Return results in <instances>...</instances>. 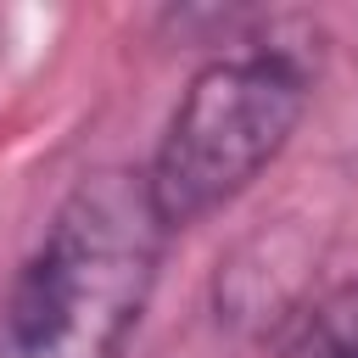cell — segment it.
<instances>
[{
	"label": "cell",
	"mask_w": 358,
	"mask_h": 358,
	"mask_svg": "<svg viewBox=\"0 0 358 358\" xmlns=\"http://www.w3.org/2000/svg\"><path fill=\"white\" fill-rule=\"evenodd\" d=\"M280 358H358V280L324 296L302 319V330L280 347Z\"/></svg>",
	"instance_id": "cell-3"
},
{
	"label": "cell",
	"mask_w": 358,
	"mask_h": 358,
	"mask_svg": "<svg viewBox=\"0 0 358 358\" xmlns=\"http://www.w3.org/2000/svg\"><path fill=\"white\" fill-rule=\"evenodd\" d=\"M313 95V73L285 45H241L196 67L173 101L145 173V196L168 235L224 213L291 145Z\"/></svg>",
	"instance_id": "cell-2"
},
{
	"label": "cell",
	"mask_w": 358,
	"mask_h": 358,
	"mask_svg": "<svg viewBox=\"0 0 358 358\" xmlns=\"http://www.w3.org/2000/svg\"><path fill=\"white\" fill-rule=\"evenodd\" d=\"M168 241L140 168L84 173L0 296V358H123Z\"/></svg>",
	"instance_id": "cell-1"
}]
</instances>
